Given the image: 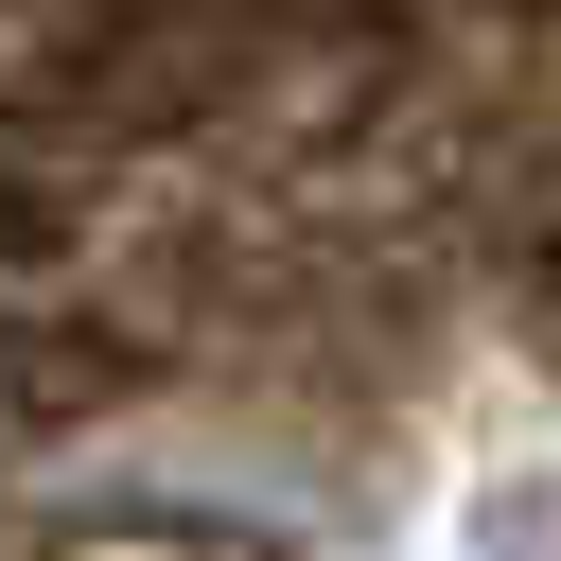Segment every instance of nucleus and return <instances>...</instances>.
<instances>
[{
	"label": "nucleus",
	"instance_id": "1",
	"mask_svg": "<svg viewBox=\"0 0 561 561\" xmlns=\"http://www.w3.org/2000/svg\"><path fill=\"white\" fill-rule=\"evenodd\" d=\"M456 543L473 561H561V456H491L473 508H456Z\"/></svg>",
	"mask_w": 561,
	"mask_h": 561
}]
</instances>
